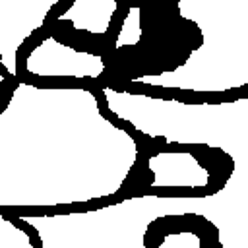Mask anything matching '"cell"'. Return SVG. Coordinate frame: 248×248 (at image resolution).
Wrapping results in <instances>:
<instances>
[{
	"label": "cell",
	"mask_w": 248,
	"mask_h": 248,
	"mask_svg": "<svg viewBox=\"0 0 248 248\" xmlns=\"http://www.w3.org/2000/svg\"><path fill=\"white\" fill-rule=\"evenodd\" d=\"M140 17H141V10L138 6H130L128 14L124 16V21L120 25L114 48H122V46H134L140 43L141 39V25H140Z\"/></svg>",
	"instance_id": "6"
},
{
	"label": "cell",
	"mask_w": 248,
	"mask_h": 248,
	"mask_svg": "<svg viewBox=\"0 0 248 248\" xmlns=\"http://www.w3.org/2000/svg\"><path fill=\"white\" fill-rule=\"evenodd\" d=\"M198 248L202 246V238L192 231H178V232H165V236L159 242V248Z\"/></svg>",
	"instance_id": "7"
},
{
	"label": "cell",
	"mask_w": 248,
	"mask_h": 248,
	"mask_svg": "<svg viewBox=\"0 0 248 248\" xmlns=\"http://www.w3.org/2000/svg\"><path fill=\"white\" fill-rule=\"evenodd\" d=\"M116 8V0H74L72 6L58 16V21H68L78 31L103 35L107 33Z\"/></svg>",
	"instance_id": "4"
},
{
	"label": "cell",
	"mask_w": 248,
	"mask_h": 248,
	"mask_svg": "<svg viewBox=\"0 0 248 248\" xmlns=\"http://www.w3.org/2000/svg\"><path fill=\"white\" fill-rule=\"evenodd\" d=\"M31 232L17 227L14 221L0 213V248H33Z\"/></svg>",
	"instance_id": "5"
},
{
	"label": "cell",
	"mask_w": 248,
	"mask_h": 248,
	"mask_svg": "<svg viewBox=\"0 0 248 248\" xmlns=\"http://www.w3.org/2000/svg\"><path fill=\"white\" fill-rule=\"evenodd\" d=\"M147 165L153 174L151 188H203L209 182V176L194 174L203 167L192 153H157L149 157Z\"/></svg>",
	"instance_id": "3"
},
{
	"label": "cell",
	"mask_w": 248,
	"mask_h": 248,
	"mask_svg": "<svg viewBox=\"0 0 248 248\" xmlns=\"http://www.w3.org/2000/svg\"><path fill=\"white\" fill-rule=\"evenodd\" d=\"M58 0H0V62L10 76L17 74L21 45L45 21Z\"/></svg>",
	"instance_id": "1"
},
{
	"label": "cell",
	"mask_w": 248,
	"mask_h": 248,
	"mask_svg": "<svg viewBox=\"0 0 248 248\" xmlns=\"http://www.w3.org/2000/svg\"><path fill=\"white\" fill-rule=\"evenodd\" d=\"M25 70L37 78H97L105 62L99 54L74 50L54 37H45L27 54Z\"/></svg>",
	"instance_id": "2"
}]
</instances>
